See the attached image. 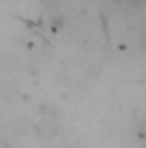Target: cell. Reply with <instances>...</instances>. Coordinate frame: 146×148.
<instances>
[{
  "label": "cell",
  "instance_id": "1",
  "mask_svg": "<svg viewBox=\"0 0 146 148\" xmlns=\"http://www.w3.org/2000/svg\"><path fill=\"white\" fill-rule=\"evenodd\" d=\"M52 24H54L52 28H54V30H58V28H60V26H62V24H64V19H62V17H56V19H54Z\"/></svg>",
  "mask_w": 146,
  "mask_h": 148
}]
</instances>
